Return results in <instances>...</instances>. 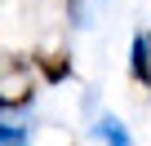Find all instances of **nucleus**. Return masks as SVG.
<instances>
[{
  "instance_id": "nucleus-4",
  "label": "nucleus",
  "mask_w": 151,
  "mask_h": 146,
  "mask_svg": "<svg viewBox=\"0 0 151 146\" xmlns=\"http://www.w3.org/2000/svg\"><path fill=\"white\" fill-rule=\"evenodd\" d=\"M93 137H98V142H111V146H129V142H133L129 128H124L116 115H98V120H93Z\"/></svg>"
},
{
  "instance_id": "nucleus-2",
  "label": "nucleus",
  "mask_w": 151,
  "mask_h": 146,
  "mask_svg": "<svg viewBox=\"0 0 151 146\" xmlns=\"http://www.w3.org/2000/svg\"><path fill=\"white\" fill-rule=\"evenodd\" d=\"M129 75L142 89H151V31H133L129 40Z\"/></svg>"
},
{
  "instance_id": "nucleus-5",
  "label": "nucleus",
  "mask_w": 151,
  "mask_h": 146,
  "mask_svg": "<svg viewBox=\"0 0 151 146\" xmlns=\"http://www.w3.org/2000/svg\"><path fill=\"white\" fill-rule=\"evenodd\" d=\"M27 142H31V133L22 124H0V146H27Z\"/></svg>"
},
{
  "instance_id": "nucleus-1",
  "label": "nucleus",
  "mask_w": 151,
  "mask_h": 146,
  "mask_svg": "<svg viewBox=\"0 0 151 146\" xmlns=\"http://www.w3.org/2000/svg\"><path fill=\"white\" fill-rule=\"evenodd\" d=\"M36 98V80H31V62H9L0 71V111H18Z\"/></svg>"
},
{
  "instance_id": "nucleus-3",
  "label": "nucleus",
  "mask_w": 151,
  "mask_h": 146,
  "mask_svg": "<svg viewBox=\"0 0 151 146\" xmlns=\"http://www.w3.org/2000/svg\"><path fill=\"white\" fill-rule=\"evenodd\" d=\"M36 66H40L45 84H62V80H71V58H67V53H45V58H36Z\"/></svg>"
}]
</instances>
